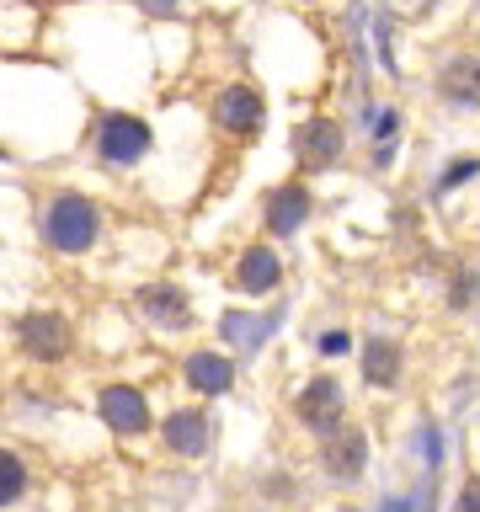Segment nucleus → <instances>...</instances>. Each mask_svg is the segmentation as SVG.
Instances as JSON below:
<instances>
[{"mask_svg":"<svg viewBox=\"0 0 480 512\" xmlns=\"http://www.w3.org/2000/svg\"><path fill=\"white\" fill-rule=\"evenodd\" d=\"M96 422H102L118 443H139L155 432V406L134 379H107L96 390Z\"/></svg>","mask_w":480,"mask_h":512,"instance_id":"9","label":"nucleus"},{"mask_svg":"<svg viewBox=\"0 0 480 512\" xmlns=\"http://www.w3.org/2000/svg\"><path fill=\"white\" fill-rule=\"evenodd\" d=\"M475 176H480V155H475V150H464V155H448V160H443V171H438V182H432V198H448V192L470 187Z\"/></svg>","mask_w":480,"mask_h":512,"instance_id":"21","label":"nucleus"},{"mask_svg":"<svg viewBox=\"0 0 480 512\" xmlns=\"http://www.w3.org/2000/svg\"><path fill=\"white\" fill-rule=\"evenodd\" d=\"M155 432H160V454H171L182 464H198L208 448H214V411H208V400L192 395L187 406H171L166 416H160Z\"/></svg>","mask_w":480,"mask_h":512,"instance_id":"10","label":"nucleus"},{"mask_svg":"<svg viewBox=\"0 0 480 512\" xmlns=\"http://www.w3.org/2000/svg\"><path fill=\"white\" fill-rule=\"evenodd\" d=\"M208 123L235 144H256L267 134V96L251 80H230V86H219L208 96Z\"/></svg>","mask_w":480,"mask_h":512,"instance_id":"8","label":"nucleus"},{"mask_svg":"<svg viewBox=\"0 0 480 512\" xmlns=\"http://www.w3.org/2000/svg\"><path fill=\"white\" fill-rule=\"evenodd\" d=\"M155 150V128L139 118V112H123V107H107L96 112L91 123V155L102 171H134L144 166Z\"/></svg>","mask_w":480,"mask_h":512,"instance_id":"3","label":"nucleus"},{"mask_svg":"<svg viewBox=\"0 0 480 512\" xmlns=\"http://www.w3.org/2000/svg\"><path fill=\"white\" fill-rule=\"evenodd\" d=\"M11 336H16V352H22L32 368H59V363H70L75 347H80L75 315L54 310V304H32V310H22Z\"/></svg>","mask_w":480,"mask_h":512,"instance_id":"2","label":"nucleus"},{"mask_svg":"<svg viewBox=\"0 0 480 512\" xmlns=\"http://www.w3.org/2000/svg\"><path fill=\"white\" fill-rule=\"evenodd\" d=\"M128 304H134L139 326L150 336H160V342H176V336H187L192 326H198L192 294L176 278H144L134 294H128Z\"/></svg>","mask_w":480,"mask_h":512,"instance_id":"5","label":"nucleus"},{"mask_svg":"<svg viewBox=\"0 0 480 512\" xmlns=\"http://www.w3.org/2000/svg\"><path fill=\"white\" fill-rule=\"evenodd\" d=\"M358 363H363V384L379 395H395L400 379H406V342L395 331H368L363 347H358Z\"/></svg>","mask_w":480,"mask_h":512,"instance_id":"16","label":"nucleus"},{"mask_svg":"<svg viewBox=\"0 0 480 512\" xmlns=\"http://www.w3.org/2000/svg\"><path fill=\"white\" fill-rule=\"evenodd\" d=\"M352 128H358L363 144H390V139H400V128H406V112H400V102H384V96L363 91L358 112H352Z\"/></svg>","mask_w":480,"mask_h":512,"instance_id":"17","label":"nucleus"},{"mask_svg":"<svg viewBox=\"0 0 480 512\" xmlns=\"http://www.w3.org/2000/svg\"><path fill=\"white\" fill-rule=\"evenodd\" d=\"M27 491H32V464H27V454L0 448V507L27 502Z\"/></svg>","mask_w":480,"mask_h":512,"instance_id":"19","label":"nucleus"},{"mask_svg":"<svg viewBox=\"0 0 480 512\" xmlns=\"http://www.w3.org/2000/svg\"><path fill=\"white\" fill-rule=\"evenodd\" d=\"M176 374H182L187 395H198V400H224V395L235 390L240 368H235V352H224V347H187L182 363H176Z\"/></svg>","mask_w":480,"mask_h":512,"instance_id":"14","label":"nucleus"},{"mask_svg":"<svg viewBox=\"0 0 480 512\" xmlns=\"http://www.w3.org/2000/svg\"><path fill=\"white\" fill-rule=\"evenodd\" d=\"M288 411H294V422L310 432V438H320V432H331V427L347 416V384L336 379L331 368H320V374H310V379L294 390Z\"/></svg>","mask_w":480,"mask_h":512,"instance_id":"12","label":"nucleus"},{"mask_svg":"<svg viewBox=\"0 0 480 512\" xmlns=\"http://www.w3.org/2000/svg\"><path fill=\"white\" fill-rule=\"evenodd\" d=\"M384 6H390L400 22H422V16H432V11L443 6V0H384Z\"/></svg>","mask_w":480,"mask_h":512,"instance_id":"23","label":"nucleus"},{"mask_svg":"<svg viewBox=\"0 0 480 512\" xmlns=\"http://www.w3.org/2000/svg\"><path fill=\"white\" fill-rule=\"evenodd\" d=\"M411 454L416 464H422V480H432L438 486L443 470H448V432L438 416H416V427H411Z\"/></svg>","mask_w":480,"mask_h":512,"instance_id":"18","label":"nucleus"},{"mask_svg":"<svg viewBox=\"0 0 480 512\" xmlns=\"http://www.w3.org/2000/svg\"><path fill=\"white\" fill-rule=\"evenodd\" d=\"M475 342H480V336H475Z\"/></svg>","mask_w":480,"mask_h":512,"instance_id":"27","label":"nucleus"},{"mask_svg":"<svg viewBox=\"0 0 480 512\" xmlns=\"http://www.w3.org/2000/svg\"><path fill=\"white\" fill-rule=\"evenodd\" d=\"M288 278V262H283V251H278V240H246V246L235 251V262H230V288L240 299H272L283 288Z\"/></svg>","mask_w":480,"mask_h":512,"instance_id":"11","label":"nucleus"},{"mask_svg":"<svg viewBox=\"0 0 480 512\" xmlns=\"http://www.w3.org/2000/svg\"><path fill=\"white\" fill-rule=\"evenodd\" d=\"M294 6H320V0H294Z\"/></svg>","mask_w":480,"mask_h":512,"instance_id":"26","label":"nucleus"},{"mask_svg":"<svg viewBox=\"0 0 480 512\" xmlns=\"http://www.w3.org/2000/svg\"><path fill=\"white\" fill-rule=\"evenodd\" d=\"M443 304H448L454 315H464V310H475V304H480V267H475V262H459L454 272H448Z\"/></svg>","mask_w":480,"mask_h":512,"instance_id":"20","label":"nucleus"},{"mask_svg":"<svg viewBox=\"0 0 480 512\" xmlns=\"http://www.w3.org/2000/svg\"><path fill=\"white\" fill-rule=\"evenodd\" d=\"M134 6H139L144 16H160V22H171V16H182L192 0H134Z\"/></svg>","mask_w":480,"mask_h":512,"instance_id":"24","label":"nucleus"},{"mask_svg":"<svg viewBox=\"0 0 480 512\" xmlns=\"http://www.w3.org/2000/svg\"><path fill=\"white\" fill-rule=\"evenodd\" d=\"M454 502H459V507H480V475L464 480V486L454 491Z\"/></svg>","mask_w":480,"mask_h":512,"instance_id":"25","label":"nucleus"},{"mask_svg":"<svg viewBox=\"0 0 480 512\" xmlns=\"http://www.w3.org/2000/svg\"><path fill=\"white\" fill-rule=\"evenodd\" d=\"M288 326V299L278 294L267 304V310H251V299L246 304H230V310H219V320H214V331L224 336V347L235 352V358H246V363H256L262 352L278 342V331Z\"/></svg>","mask_w":480,"mask_h":512,"instance_id":"6","label":"nucleus"},{"mask_svg":"<svg viewBox=\"0 0 480 512\" xmlns=\"http://www.w3.org/2000/svg\"><path fill=\"white\" fill-rule=\"evenodd\" d=\"M352 347H358V342H352L347 326H326V331L315 336V352H320V358H347Z\"/></svg>","mask_w":480,"mask_h":512,"instance_id":"22","label":"nucleus"},{"mask_svg":"<svg viewBox=\"0 0 480 512\" xmlns=\"http://www.w3.org/2000/svg\"><path fill=\"white\" fill-rule=\"evenodd\" d=\"M315 219V192L304 176H283L262 192V235L267 240H294Z\"/></svg>","mask_w":480,"mask_h":512,"instance_id":"13","label":"nucleus"},{"mask_svg":"<svg viewBox=\"0 0 480 512\" xmlns=\"http://www.w3.org/2000/svg\"><path fill=\"white\" fill-rule=\"evenodd\" d=\"M107 219H102V203L80 187H54L48 198L38 203V240L64 262H80V256L96 251Z\"/></svg>","mask_w":480,"mask_h":512,"instance_id":"1","label":"nucleus"},{"mask_svg":"<svg viewBox=\"0 0 480 512\" xmlns=\"http://www.w3.org/2000/svg\"><path fill=\"white\" fill-rule=\"evenodd\" d=\"M320 475L331 480L336 491H358L363 480H368V464H374V438H368V427L363 422H352V416H342L331 432H320Z\"/></svg>","mask_w":480,"mask_h":512,"instance_id":"4","label":"nucleus"},{"mask_svg":"<svg viewBox=\"0 0 480 512\" xmlns=\"http://www.w3.org/2000/svg\"><path fill=\"white\" fill-rule=\"evenodd\" d=\"M347 150H352V123L331 107H315L310 118L294 128V160H299V171H310V176L336 171L347 160Z\"/></svg>","mask_w":480,"mask_h":512,"instance_id":"7","label":"nucleus"},{"mask_svg":"<svg viewBox=\"0 0 480 512\" xmlns=\"http://www.w3.org/2000/svg\"><path fill=\"white\" fill-rule=\"evenodd\" d=\"M432 96L448 112H480V54H470V48L443 54L432 70Z\"/></svg>","mask_w":480,"mask_h":512,"instance_id":"15","label":"nucleus"}]
</instances>
